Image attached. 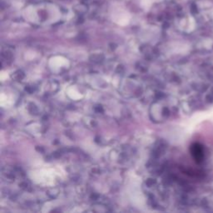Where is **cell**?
I'll list each match as a JSON object with an SVG mask.
<instances>
[{"label":"cell","instance_id":"cell-1","mask_svg":"<svg viewBox=\"0 0 213 213\" xmlns=\"http://www.w3.org/2000/svg\"><path fill=\"white\" fill-rule=\"evenodd\" d=\"M192 155L195 157L196 161H201L202 159V150L198 144H195L192 146Z\"/></svg>","mask_w":213,"mask_h":213}]
</instances>
